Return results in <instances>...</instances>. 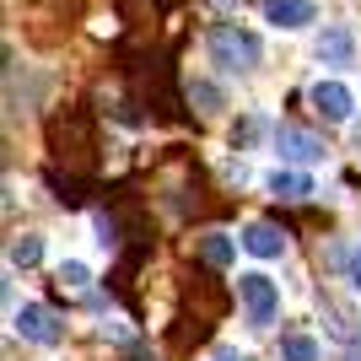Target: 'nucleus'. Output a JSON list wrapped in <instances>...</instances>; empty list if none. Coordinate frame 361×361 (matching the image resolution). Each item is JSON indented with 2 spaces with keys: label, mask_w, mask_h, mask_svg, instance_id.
Returning a JSON list of instances; mask_svg holds the SVG:
<instances>
[{
  "label": "nucleus",
  "mask_w": 361,
  "mask_h": 361,
  "mask_svg": "<svg viewBox=\"0 0 361 361\" xmlns=\"http://www.w3.org/2000/svg\"><path fill=\"white\" fill-rule=\"evenodd\" d=\"M49 151H54V173H60L65 162V178H92V151H97V140H92V114L87 108H65V114H54L49 119Z\"/></svg>",
  "instance_id": "f257e3e1"
},
{
  "label": "nucleus",
  "mask_w": 361,
  "mask_h": 361,
  "mask_svg": "<svg viewBox=\"0 0 361 361\" xmlns=\"http://www.w3.org/2000/svg\"><path fill=\"white\" fill-rule=\"evenodd\" d=\"M205 49H211V60L221 65V71H232V75L259 65V38L248 27H238V22H216V27L205 32Z\"/></svg>",
  "instance_id": "f03ea898"
},
{
  "label": "nucleus",
  "mask_w": 361,
  "mask_h": 361,
  "mask_svg": "<svg viewBox=\"0 0 361 361\" xmlns=\"http://www.w3.org/2000/svg\"><path fill=\"white\" fill-rule=\"evenodd\" d=\"M238 297H243V313H248V329H270L275 313H281V291H275L270 275H238Z\"/></svg>",
  "instance_id": "7ed1b4c3"
},
{
  "label": "nucleus",
  "mask_w": 361,
  "mask_h": 361,
  "mask_svg": "<svg viewBox=\"0 0 361 361\" xmlns=\"http://www.w3.org/2000/svg\"><path fill=\"white\" fill-rule=\"evenodd\" d=\"M16 334L22 340H32V345H60L65 340V324H60V313L54 307H44V302H27V307H16Z\"/></svg>",
  "instance_id": "20e7f679"
},
{
  "label": "nucleus",
  "mask_w": 361,
  "mask_h": 361,
  "mask_svg": "<svg viewBox=\"0 0 361 361\" xmlns=\"http://www.w3.org/2000/svg\"><path fill=\"white\" fill-rule=\"evenodd\" d=\"M275 151H281L286 162H318L329 146H324L313 130H302V124H275Z\"/></svg>",
  "instance_id": "39448f33"
},
{
  "label": "nucleus",
  "mask_w": 361,
  "mask_h": 361,
  "mask_svg": "<svg viewBox=\"0 0 361 361\" xmlns=\"http://www.w3.org/2000/svg\"><path fill=\"white\" fill-rule=\"evenodd\" d=\"M264 22L281 32H297L307 22H318V6L313 0H264Z\"/></svg>",
  "instance_id": "423d86ee"
},
{
  "label": "nucleus",
  "mask_w": 361,
  "mask_h": 361,
  "mask_svg": "<svg viewBox=\"0 0 361 361\" xmlns=\"http://www.w3.org/2000/svg\"><path fill=\"white\" fill-rule=\"evenodd\" d=\"M307 97H313V108H318V114H324V119H329V124L350 119V103H356L345 81H318V87L307 92Z\"/></svg>",
  "instance_id": "0eeeda50"
},
{
  "label": "nucleus",
  "mask_w": 361,
  "mask_h": 361,
  "mask_svg": "<svg viewBox=\"0 0 361 361\" xmlns=\"http://www.w3.org/2000/svg\"><path fill=\"white\" fill-rule=\"evenodd\" d=\"M243 248H248L254 259H281L286 238H281V232H275L270 221H248V226H243Z\"/></svg>",
  "instance_id": "6e6552de"
},
{
  "label": "nucleus",
  "mask_w": 361,
  "mask_h": 361,
  "mask_svg": "<svg viewBox=\"0 0 361 361\" xmlns=\"http://www.w3.org/2000/svg\"><path fill=\"white\" fill-rule=\"evenodd\" d=\"M318 60H324V65H350V60H356L350 32L345 27H324V32H318Z\"/></svg>",
  "instance_id": "1a4fd4ad"
},
{
  "label": "nucleus",
  "mask_w": 361,
  "mask_h": 361,
  "mask_svg": "<svg viewBox=\"0 0 361 361\" xmlns=\"http://www.w3.org/2000/svg\"><path fill=\"white\" fill-rule=\"evenodd\" d=\"M270 195L297 205V200L313 195V178H307V173H291V167H275V173H270Z\"/></svg>",
  "instance_id": "9d476101"
},
{
  "label": "nucleus",
  "mask_w": 361,
  "mask_h": 361,
  "mask_svg": "<svg viewBox=\"0 0 361 361\" xmlns=\"http://www.w3.org/2000/svg\"><path fill=\"white\" fill-rule=\"evenodd\" d=\"M6 259H11L16 270H32V264L44 259V238H32V232H22V238H11V248H6Z\"/></svg>",
  "instance_id": "9b49d317"
},
{
  "label": "nucleus",
  "mask_w": 361,
  "mask_h": 361,
  "mask_svg": "<svg viewBox=\"0 0 361 361\" xmlns=\"http://www.w3.org/2000/svg\"><path fill=\"white\" fill-rule=\"evenodd\" d=\"M232 254H238V248H232V238H226V232H205V238H200V259H205L211 270L232 264Z\"/></svg>",
  "instance_id": "f8f14e48"
},
{
  "label": "nucleus",
  "mask_w": 361,
  "mask_h": 361,
  "mask_svg": "<svg viewBox=\"0 0 361 361\" xmlns=\"http://www.w3.org/2000/svg\"><path fill=\"white\" fill-rule=\"evenodd\" d=\"M183 97H189L200 114H221V92H216L211 81H189V87H183Z\"/></svg>",
  "instance_id": "ddd939ff"
},
{
  "label": "nucleus",
  "mask_w": 361,
  "mask_h": 361,
  "mask_svg": "<svg viewBox=\"0 0 361 361\" xmlns=\"http://www.w3.org/2000/svg\"><path fill=\"white\" fill-rule=\"evenodd\" d=\"M281 361H318V340H307V334H286V340H281Z\"/></svg>",
  "instance_id": "4468645a"
},
{
  "label": "nucleus",
  "mask_w": 361,
  "mask_h": 361,
  "mask_svg": "<svg viewBox=\"0 0 361 361\" xmlns=\"http://www.w3.org/2000/svg\"><path fill=\"white\" fill-rule=\"evenodd\" d=\"M87 281H92V270L81 264V259H65V264H60V286H71V291H87Z\"/></svg>",
  "instance_id": "2eb2a0df"
},
{
  "label": "nucleus",
  "mask_w": 361,
  "mask_h": 361,
  "mask_svg": "<svg viewBox=\"0 0 361 361\" xmlns=\"http://www.w3.org/2000/svg\"><path fill=\"white\" fill-rule=\"evenodd\" d=\"M324 318H329V329L340 334V340H350V334H356V329H350V318H345V307H334V302H324Z\"/></svg>",
  "instance_id": "dca6fc26"
},
{
  "label": "nucleus",
  "mask_w": 361,
  "mask_h": 361,
  "mask_svg": "<svg viewBox=\"0 0 361 361\" xmlns=\"http://www.w3.org/2000/svg\"><path fill=\"white\" fill-rule=\"evenodd\" d=\"M254 135H259V119H243L238 130H232V146H248Z\"/></svg>",
  "instance_id": "f3484780"
},
{
  "label": "nucleus",
  "mask_w": 361,
  "mask_h": 361,
  "mask_svg": "<svg viewBox=\"0 0 361 361\" xmlns=\"http://www.w3.org/2000/svg\"><path fill=\"white\" fill-rule=\"evenodd\" d=\"M345 270H350V286L361 291V248H350V254H345Z\"/></svg>",
  "instance_id": "a211bd4d"
},
{
  "label": "nucleus",
  "mask_w": 361,
  "mask_h": 361,
  "mask_svg": "<svg viewBox=\"0 0 361 361\" xmlns=\"http://www.w3.org/2000/svg\"><path fill=\"white\" fill-rule=\"evenodd\" d=\"M205 6H211V11H238L243 0H205Z\"/></svg>",
  "instance_id": "6ab92c4d"
},
{
  "label": "nucleus",
  "mask_w": 361,
  "mask_h": 361,
  "mask_svg": "<svg viewBox=\"0 0 361 361\" xmlns=\"http://www.w3.org/2000/svg\"><path fill=\"white\" fill-rule=\"evenodd\" d=\"M356 135H361V130H356Z\"/></svg>",
  "instance_id": "aec40b11"
}]
</instances>
